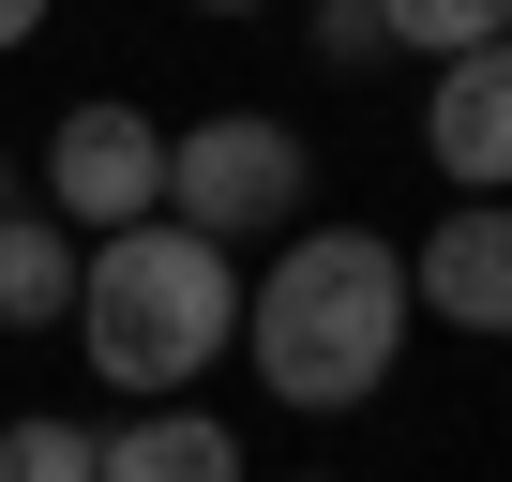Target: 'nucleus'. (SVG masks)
Segmentation results:
<instances>
[{
  "instance_id": "obj_1",
  "label": "nucleus",
  "mask_w": 512,
  "mask_h": 482,
  "mask_svg": "<svg viewBox=\"0 0 512 482\" xmlns=\"http://www.w3.org/2000/svg\"><path fill=\"white\" fill-rule=\"evenodd\" d=\"M241 362L272 407H377L407 362V241L302 211L287 257L241 287Z\"/></svg>"
},
{
  "instance_id": "obj_2",
  "label": "nucleus",
  "mask_w": 512,
  "mask_h": 482,
  "mask_svg": "<svg viewBox=\"0 0 512 482\" xmlns=\"http://www.w3.org/2000/svg\"><path fill=\"white\" fill-rule=\"evenodd\" d=\"M76 347H91V377L136 392V407L196 392V377L241 347V257H226V241H196L181 211L106 226L91 257H76Z\"/></svg>"
},
{
  "instance_id": "obj_3",
  "label": "nucleus",
  "mask_w": 512,
  "mask_h": 482,
  "mask_svg": "<svg viewBox=\"0 0 512 482\" xmlns=\"http://www.w3.org/2000/svg\"><path fill=\"white\" fill-rule=\"evenodd\" d=\"M166 211L196 226V241H287L302 211H317V136H287L272 106H211V121H181L166 136Z\"/></svg>"
},
{
  "instance_id": "obj_4",
  "label": "nucleus",
  "mask_w": 512,
  "mask_h": 482,
  "mask_svg": "<svg viewBox=\"0 0 512 482\" xmlns=\"http://www.w3.org/2000/svg\"><path fill=\"white\" fill-rule=\"evenodd\" d=\"M46 211H61L76 241H106V226L166 211V121H151V106H121V91L61 106V121H46Z\"/></svg>"
},
{
  "instance_id": "obj_5",
  "label": "nucleus",
  "mask_w": 512,
  "mask_h": 482,
  "mask_svg": "<svg viewBox=\"0 0 512 482\" xmlns=\"http://www.w3.org/2000/svg\"><path fill=\"white\" fill-rule=\"evenodd\" d=\"M407 317L512 347V196H452V211L407 241Z\"/></svg>"
},
{
  "instance_id": "obj_6",
  "label": "nucleus",
  "mask_w": 512,
  "mask_h": 482,
  "mask_svg": "<svg viewBox=\"0 0 512 482\" xmlns=\"http://www.w3.org/2000/svg\"><path fill=\"white\" fill-rule=\"evenodd\" d=\"M422 151H437L452 196H512V31L437 61V91H422Z\"/></svg>"
},
{
  "instance_id": "obj_7",
  "label": "nucleus",
  "mask_w": 512,
  "mask_h": 482,
  "mask_svg": "<svg viewBox=\"0 0 512 482\" xmlns=\"http://www.w3.org/2000/svg\"><path fill=\"white\" fill-rule=\"evenodd\" d=\"M91 482H241V437L196 392H166V407H136V422L91 437Z\"/></svg>"
},
{
  "instance_id": "obj_8",
  "label": "nucleus",
  "mask_w": 512,
  "mask_h": 482,
  "mask_svg": "<svg viewBox=\"0 0 512 482\" xmlns=\"http://www.w3.org/2000/svg\"><path fill=\"white\" fill-rule=\"evenodd\" d=\"M76 317V226L0 196V332H61Z\"/></svg>"
},
{
  "instance_id": "obj_9",
  "label": "nucleus",
  "mask_w": 512,
  "mask_h": 482,
  "mask_svg": "<svg viewBox=\"0 0 512 482\" xmlns=\"http://www.w3.org/2000/svg\"><path fill=\"white\" fill-rule=\"evenodd\" d=\"M377 31H392L407 61H452V46H497V31H512V0H377Z\"/></svg>"
},
{
  "instance_id": "obj_10",
  "label": "nucleus",
  "mask_w": 512,
  "mask_h": 482,
  "mask_svg": "<svg viewBox=\"0 0 512 482\" xmlns=\"http://www.w3.org/2000/svg\"><path fill=\"white\" fill-rule=\"evenodd\" d=\"M0 482H91V422L76 407H16L0 422Z\"/></svg>"
},
{
  "instance_id": "obj_11",
  "label": "nucleus",
  "mask_w": 512,
  "mask_h": 482,
  "mask_svg": "<svg viewBox=\"0 0 512 482\" xmlns=\"http://www.w3.org/2000/svg\"><path fill=\"white\" fill-rule=\"evenodd\" d=\"M302 31H317V61H332V76H377V61H392V31H377V0H317Z\"/></svg>"
},
{
  "instance_id": "obj_12",
  "label": "nucleus",
  "mask_w": 512,
  "mask_h": 482,
  "mask_svg": "<svg viewBox=\"0 0 512 482\" xmlns=\"http://www.w3.org/2000/svg\"><path fill=\"white\" fill-rule=\"evenodd\" d=\"M31 31H46V0H0V46H31Z\"/></svg>"
},
{
  "instance_id": "obj_13",
  "label": "nucleus",
  "mask_w": 512,
  "mask_h": 482,
  "mask_svg": "<svg viewBox=\"0 0 512 482\" xmlns=\"http://www.w3.org/2000/svg\"><path fill=\"white\" fill-rule=\"evenodd\" d=\"M196 16H256V0H196Z\"/></svg>"
},
{
  "instance_id": "obj_14",
  "label": "nucleus",
  "mask_w": 512,
  "mask_h": 482,
  "mask_svg": "<svg viewBox=\"0 0 512 482\" xmlns=\"http://www.w3.org/2000/svg\"><path fill=\"white\" fill-rule=\"evenodd\" d=\"M0 196H16V151H0Z\"/></svg>"
}]
</instances>
